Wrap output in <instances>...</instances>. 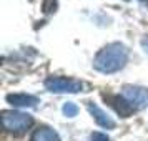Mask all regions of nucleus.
<instances>
[{"mask_svg":"<svg viewBox=\"0 0 148 141\" xmlns=\"http://www.w3.org/2000/svg\"><path fill=\"white\" fill-rule=\"evenodd\" d=\"M62 111H63V114H65V116H68V118H73V116H77V114H78V106H77L75 103H72V101H68V103H65V105H63Z\"/></svg>","mask_w":148,"mask_h":141,"instance_id":"1a4fd4ad","label":"nucleus"},{"mask_svg":"<svg viewBox=\"0 0 148 141\" xmlns=\"http://www.w3.org/2000/svg\"><path fill=\"white\" fill-rule=\"evenodd\" d=\"M87 108H88V111H90V114L93 116V120L97 121V125H100L101 128H107V129H113L115 128V121L98 105H95L93 101H88Z\"/></svg>","mask_w":148,"mask_h":141,"instance_id":"423d86ee","label":"nucleus"},{"mask_svg":"<svg viewBox=\"0 0 148 141\" xmlns=\"http://www.w3.org/2000/svg\"><path fill=\"white\" fill-rule=\"evenodd\" d=\"M30 141H60V136H58V133H57L55 129H52V128L42 126V128H38V129L34 131Z\"/></svg>","mask_w":148,"mask_h":141,"instance_id":"6e6552de","label":"nucleus"},{"mask_svg":"<svg viewBox=\"0 0 148 141\" xmlns=\"http://www.w3.org/2000/svg\"><path fill=\"white\" fill-rule=\"evenodd\" d=\"M103 98L110 106L113 108L121 118H128L136 111V108L123 96V95H103Z\"/></svg>","mask_w":148,"mask_h":141,"instance_id":"39448f33","label":"nucleus"},{"mask_svg":"<svg viewBox=\"0 0 148 141\" xmlns=\"http://www.w3.org/2000/svg\"><path fill=\"white\" fill-rule=\"evenodd\" d=\"M7 101L12 106L27 108V106H35L38 103V98L27 93H12V95H7Z\"/></svg>","mask_w":148,"mask_h":141,"instance_id":"0eeeda50","label":"nucleus"},{"mask_svg":"<svg viewBox=\"0 0 148 141\" xmlns=\"http://www.w3.org/2000/svg\"><path fill=\"white\" fill-rule=\"evenodd\" d=\"M121 95H123L136 110H143V108L148 106V88H145V87L125 85L123 90H121Z\"/></svg>","mask_w":148,"mask_h":141,"instance_id":"20e7f679","label":"nucleus"},{"mask_svg":"<svg viewBox=\"0 0 148 141\" xmlns=\"http://www.w3.org/2000/svg\"><path fill=\"white\" fill-rule=\"evenodd\" d=\"M45 88L52 93H78L83 88V83L67 76H50L45 80Z\"/></svg>","mask_w":148,"mask_h":141,"instance_id":"7ed1b4c3","label":"nucleus"},{"mask_svg":"<svg viewBox=\"0 0 148 141\" xmlns=\"http://www.w3.org/2000/svg\"><path fill=\"white\" fill-rule=\"evenodd\" d=\"M141 47H143V50H145V53L148 55V37H145V38L141 40Z\"/></svg>","mask_w":148,"mask_h":141,"instance_id":"9b49d317","label":"nucleus"},{"mask_svg":"<svg viewBox=\"0 0 148 141\" xmlns=\"http://www.w3.org/2000/svg\"><path fill=\"white\" fill-rule=\"evenodd\" d=\"M140 2H143V3H148V0H140Z\"/></svg>","mask_w":148,"mask_h":141,"instance_id":"f8f14e48","label":"nucleus"},{"mask_svg":"<svg viewBox=\"0 0 148 141\" xmlns=\"http://www.w3.org/2000/svg\"><path fill=\"white\" fill-rule=\"evenodd\" d=\"M128 61V48L120 43V42H115L110 43L107 47H103L97 53L93 60V68L100 73L110 75L115 72H120L121 68L127 65Z\"/></svg>","mask_w":148,"mask_h":141,"instance_id":"f257e3e1","label":"nucleus"},{"mask_svg":"<svg viewBox=\"0 0 148 141\" xmlns=\"http://www.w3.org/2000/svg\"><path fill=\"white\" fill-rule=\"evenodd\" d=\"M2 123H3V128L7 129L8 133L20 134V133H25L28 128L34 125V118H32V114H28V113L8 110V111L2 113Z\"/></svg>","mask_w":148,"mask_h":141,"instance_id":"f03ea898","label":"nucleus"},{"mask_svg":"<svg viewBox=\"0 0 148 141\" xmlns=\"http://www.w3.org/2000/svg\"><path fill=\"white\" fill-rule=\"evenodd\" d=\"M90 141H110V138H108L105 133L95 131V133H92V136H90Z\"/></svg>","mask_w":148,"mask_h":141,"instance_id":"9d476101","label":"nucleus"}]
</instances>
